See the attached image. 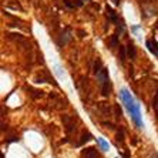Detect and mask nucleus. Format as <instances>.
Wrapping results in <instances>:
<instances>
[{
	"label": "nucleus",
	"instance_id": "4468645a",
	"mask_svg": "<svg viewBox=\"0 0 158 158\" xmlns=\"http://www.w3.org/2000/svg\"><path fill=\"white\" fill-rule=\"evenodd\" d=\"M124 140V134H123V131H120L117 134V141H123Z\"/></svg>",
	"mask_w": 158,
	"mask_h": 158
},
{
	"label": "nucleus",
	"instance_id": "0eeeda50",
	"mask_svg": "<svg viewBox=\"0 0 158 158\" xmlns=\"http://www.w3.org/2000/svg\"><path fill=\"white\" fill-rule=\"evenodd\" d=\"M127 52H128V56L131 57V59H135L137 52H135V46H134L132 43L128 44V47H127Z\"/></svg>",
	"mask_w": 158,
	"mask_h": 158
},
{
	"label": "nucleus",
	"instance_id": "f8f14e48",
	"mask_svg": "<svg viewBox=\"0 0 158 158\" xmlns=\"http://www.w3.org/2000/svg\"><path fill=\"white\" fill-rule=\"evenodd\" d=\"M114 47H118V37H117V34H114V36L111 37V40H110V48H114Z\"/></svg>",
	"mask_w": 158,
	"mask_h": 158
},
{
	"label": "nucleus",
	"instance_id": "f03ea898",
	"mask_svg": "<svg viewBox=\"0 0 158 158\" xmlns=\"http://www.w3.org/2000/svg\"><path fill=\"white\" fill-rule=\"evenodd\" d=\"M106 10H107V16H108V19H110L111 22L115 23V24H118V26H120V22H121V20H120V17L117 16V13H115V11L113 10L111 7H108V6H107Z\"/></svg>",
	"mask_w": 158,
	"mask_h": 158
},
{
	"label": "nucleus",
	"instance_id": "ddd939ff",
	"mask_svg": "<svg viewBox=\"0 0 158 158\" xmlns=\"http://www.w3.org/2000/svg\"><path fill=\"white\" fill-rule=\"evenodd\" d=\"M91 138V134L90 132H85V134H83V137H81V141H80V144H84V143H87L88 140Z\"/></svg>",
	"mask_w": 158,
	"mask_h": 158
},
{
	"label": "nucleus",
	"instance_id": "39448f33",
	"mask_svg": "<svg viewBox=\"0 0 158 158\" xmlns=\"http://www.w3.org/2000/svg\"><path fill=\"white\" fill-rule=\"evenodd\" d=\"M96 148H87L83 151V158H96Z\"/></svg>",
	"mask_w": 158,
	"mask_h": 158
},
{
	"label": "nucleus",
	"instance_id": "2eb2a0df",
	"mask_svg": "<svg viewBox=\"0 0 158 158\" xmlns=\"http://www.w3.org/2000/svg\"><path fill=\"white\" fill-rule=\"evenodd\" d=\"M115 113H117V117L118 118H121V110H120L118 107H115Z\"/></svg>",
	"mask_w": 158,
	"mask_h": 158
},
{
	"label": "nucleus",
	"instance_id": "9d476101",
	"mask_svg": "<svg viewBox=\"0 0 158 158\" xmlns=\"http://www.w3.org/2000/svg\"><path fill=\"white\" fill-rule=\"evenodd\" d=\"M101 70H103V63H101V60H100V59H97L96 64H94V73L98 74Z\"/></svg>",
	"mask_w": 158,
	"mask_h": 158
},
{
	"label": "nucleus",
	"instance_id": "7ed1b4c3",
	"mask_svg": "<svg viewBox=\"0 0 158 158\" xmlns=\"http://www.w3.org/2000/svg\"><path fill=\"white\" fill-rule=\"evenodd\" d=\"M97 77H98V80H100V84H104L106 81L110 80V77H108V73H107V69H104V67H103V70L97 74Z\"/></svg>",
	"mask_w": 158,
	"mask_h": 158
},
{
	"label": "nucleus",
	"instance_id": "6e6552de",
	"mask_svg": "<svg viewBox=\"0 0 158 158\" xmlns=\"http://www.w3.org/2000/svg\"><path fill=\"white\" fill-rule=\"evenodd\" d=\"M97 141H98L100 147H101V150H103V151H108V150H110V145H108V143H107V141H104L103 138H97Z\"/></svg>",
	"mask_w": 158,
	"mask_h": 158
},
{
	"label": "nucleus",
	"instance_id": "20e7f679",
	"mask_svg": "<svg viewBox=\"0 0 158 158\" xmlns=\"http://www.w3.org/2000/svg\"><path fill=\"white\" fill-rule=\"evenodd\" d=\"M147 47L150 48L151 53H154V54H158V44L155 40H148L147 41Z\"/></svg>",
	"mask_w": 158,
	"mask_h": 158
},
{
	"label": "nucleus",
	"instance_id": "1a4fd4ad",
	"mask_svg": "<svg viewBox=\"0 0 158 158\" xmlns=\"http://www.w3.org/2000/svg\"><path fill=\"white\" fill-rule=\"evenodd\" d=\"M29 91H30V96L33 97V98H39V97L43 96V91H39V90H33V88H29Z\"/></svg>",
	"mask_w": 158,
	"mask_h": 158
},
{
	"label": "nucleus",
	"instance_id": "f257e3e1",
	"mask_svg": "<svg viewBox=\"0 0 158 158\" xmlns=\"http://www.w3.org/2000/svg\"><path fill=\"white\" fill-rule=\"evenodd\" d=\"M121 97H123V100H124L125 107H127V110L130 111V114H131L134 123L137 124V127H138V128H143V121H141V118H140V106L134 103V100L130 96V93L127 88H123L121 90Z\"/></svg>",
	"mask_w": 158,
	"mask_h": 158
},
{
	"label": "nucleus",
	"instance_id": "dca6fc26",
	"mask_svg": "<svg viewBox=\"0 0 158 158\" xmlns=\"http://www.w3.org/2000/svg\"><path fill=\"white\" fill-rule=\"evenodd\" d=\"M114 2V4H120V0H113Z\"/></svg>",
	"mask_w": 158,
	"mask_h": 158
},
{
	"label": "nucleus",
	"instance_id": "423d86ee",
	"mask_svg": "<svg viewBox=\"0 0 158 158\" xmlns=\"http://www.w3.org/2000/svg\"><path fill=\"white\" fill-rule=\"evenodd\" d=\"M101 88H103V94L104 96H110V91H111V81H106L104 84H101Z\"/></svg>",
	"mask_w": 158,
	"mask_h": 158
},
{
	"label": "nucleus",
	"instance_id": "9b49d317",
	"mask_svg": "<svg viewBox=\"0 0 158 158\" xmlns=\"http://www.w3.org/2000/svg\"><path fill=\"white\" fill-rule=\"evenodd\" d=\"M118 57L121 60V63H125V47L120 46V50H118Z\"/></svg>",
	"mask_w": 158,
	"mask_h": 158
}]
</instances>
